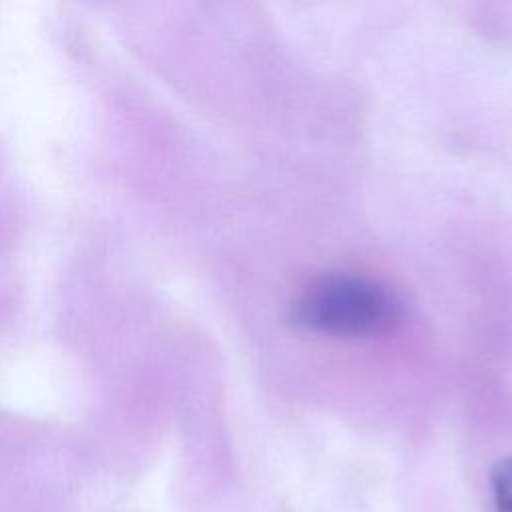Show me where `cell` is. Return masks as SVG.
<instances>
[{
	"mask_svg": "<svg viewBox=\"0 0 512 512\" xmlns=\"http://www.w3.org/2000/svg\"><path fill=\"white\" fill-rule=\"evenodd\" d=\"M402 314L404 306L394 290L356 274L314 278L290 304V320L298 328L330 336L384 334Z\"/></svg>",
	"mask_w": 512,
	"mask_h": 512,
	"instance_id": "1",
	"label": "cell"
},
{
	"mask_svg": "<svg viewBox=\"0 0 512 512\" xmlns=\"http://www.w3.org/2000/svg\"><path fill=\"white\" fill-rule=\"evenodd\" d=\"M492 500L496 512H512V458L500 460L490 472Z\"/></svg>",
	"mask_w": 512,
	"mask_h": 512,
	"instance_id": "2",
	"label": "cell"
}]
</instances>
